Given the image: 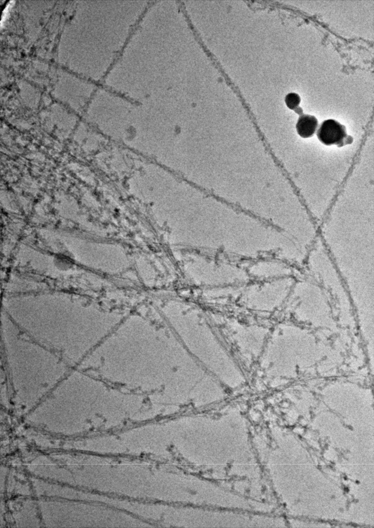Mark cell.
Here are the masks:
<instances>
[{"label":"cell","mask_w":374,"mask_h":528,"mask_svg":"<svg viewBox=\"0 0 374 528\" xmlns=\"http://www.w3.org/2000/svg\"><path fill=\"white\" fill-rule=\"evenodd\" d=\"M317 136L321 143L326 146L336 145L339 147L344 145L348 138L345 127L333 119L322 122L318 129Z\"/></svg>","instance_id":"6da1fadb"},{"label":"cell","mask_w":374,"mask_h":528,"mask_svg":"<svg viewBox=\"0 0 374 528\" xmlns=\"http://www.w3.org/2000/svg\"><path fill=\"white\" fill-rule=\"evenodd\" d=\"M318 127V121L315 116L304 114L300 117L297 125L298 134L304 138L314 135Z\"/></svg>","instance_id":"7a4b0ae2"},{"label":"cell","mask_w":374,"mask_h":528,"mask_svg":"<svg viewBox=\"0 0 374 528\" xmlns=\"http://www.w3.org/2000/svg\"><path fill=\"white\" fill-rule=\"evenodd\" d=\"M301 102L300 96L296 93H291L285 96V102L289 109L295 110L299 107Z\"/></svg>","instance_id":"3957f363"},{"label":"cell","mask_w":374,"mask_h":528,"mask_svg":"<svg viewBox=\"0 0 374 528\" xmlns=\"http://www.w3.org/2000/svg\"><path fill=\"white\" fill-rule=\"evenodd\" d=\"M13 2H14L13 1H12L10 2L9 3H8L7 4L6 7L5 8V10H4V11L3 12V14H2V19H1V25L3 24V21L5 19V17H6V16H7L8 13V12H9L10 8L11 7V6L13 5L12 3Z\"/></svg>","instance_id":"277c9868"}]
</instances>
